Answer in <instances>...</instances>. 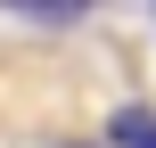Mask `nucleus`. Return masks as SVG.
Returning <instances> with one entry per match:
<instances>
[{"label": "nucleus", "mask_w": 156, "mask_h": 148, "mask_svg": "<svg viewBox=\"0 0 156 148\" xmlns=\"http://www.w3.org/2000/svg\"><path fill=\"white\" fill-rule=\"evenodd\" d=\"M115 148H156V115H115Z\"/></svg>", "instance_id": "f03ea898"}, {"label": "nucleus", "mask_w": 156, "mask_h": 148, "mask_svg": "<svg viewBox=\"0 0 156 148\" xmlns=\"http://www.w3.org/2000/svg\"><path fill=\"white\" fill-rule=\"evenodd\" d=\"M16 16H41V25H66V16H90L99 0H8Z\"/></svg>", "instance_id": "f257e3e1"}]
</instances>
